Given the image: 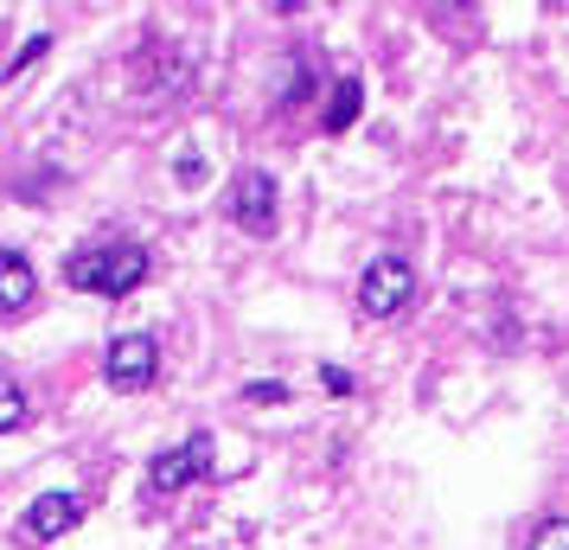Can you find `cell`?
I'll return each mask as SVG.
<instances>
[{
	"label": "cell",
	"mask_w": 569,
	"mask_h": 550,
	"mask_svg": "<svg viewBox=\"0 0 569 550\" xmlns=\"http://www.w3.org/2000/svg\"><path fill=\"white\" fill-rule=\"evenodd\" d=\"M64 282L83 294H103V301H122V294H134L148 282V250L141 243H90V250H71Z\"/></svg>",
	"instance_id": "obj_1"
},
{
	"label": "cell",
	"mask_w": 569,
	"mask_h": 550,
	"mask_svg": "<svg viewBox=\"0 0 569 550\" xmlns=\"http://www.w3.org/2000/svg\"><path fill=\"white\" fill-rule=\"evenodd\" d=\"M410 294H416V269H410L403 257H378V262L359 276V308H365L371 320L403 314V308H410Z\"/></svg>",
	"instance_id": "obj_2"
},
{
	"label": "cell",
	"mask_w": 569,
	"mask_h": 550,
	"mask_svg": "<svg viewBox=\"0 0 569 550\" xmlns=\"http://www.w3.org/2000/svg\"><path fill=\"white\" fill-rule=\"evenodd\" d=\"M160 371V346L154 333H116L109 340V359H103V378L116 391H148Z\"/></svg>",
	"instance_id": "obj_3"
},
{
	"label": "cell",
	"mask_w": 569,
	"mask_h": 550,
	"mask_svg": "<svg viewBox=\"0 0 569 550\" xmlns=\"http://www.w3.org/2000/svg\"><path fill=\"white\" fill-rule=\"evenodd\" d=\"M206 473H211V436H186L180 448L148 461V487L154 493H180V487H199Z\"/></svg>",
	"instance_id": "obj_4"
},
{
	"label": "cell",
	"mask_w": 569,
	"mask_h": 550,
	"mask_svg": "<svg viewBox=\"0 0 569 550\" xmlns=\"http://www.w3.org/2000/svg\"><path fill=\"white\" fill-rule=\"evenodd\" d=\"M231 218H237L250 237H269V231H276V173L250 167V173L237 180V192H231Z\"/></svg>",
	"instance_id": "obj_5"
},
{
	"label": "cell",
	"mask_w": 569,
	"mask_h": 550,
	"mask_svg": "<svg viewBox=\"0 0 569 550\" xmlns=\"http://www.w3.org/2000/svg\"><path fill=\"white\" fill-rule=\"evenodd\" d=\"M83 512H90V499H83V493H39L27 506L20 531H27L32 544H52V538H64V531L83 519Z\"/></svg>",
	"instance_id": "obj_6"
},
{
	"label": "cell",
	"mask_w": 569,
	"mask_h": 550,
	"mask_svg": "<svg viewBox=\"0 0 569 550\" xmlns=\"http://www.w3.org/2000/svg\"><path fill=\"white\" fill-rule=\"evenodd\" d=\"M32 294H39V276L20 250H0V314H27Z\"/></svg>",
	"instance_id": "obj_7"
},
{
	"label": "cell",
	"mask_w": 569,
	"mask_h": 550,
	"mask_svg": "<svg viewBox=\"0 0 569 550\" xmlns=\"http://www.w3.org/2000/svg\"><path fill=\"white\" fill-rule=\"evenodd\" d=\"M359 109H365V83H359V78H339V83H333V103H327V116H320V129H327V134H346L352 122H359Z\"/></svg>",
	"instance_id": "obj_8"
},
{
	"label": "cell",
	"mask_w": 569,
	"mask_h": 550,
	"mask_svg": "<svg viewBox=\"0 0 569 550\" xmlns=\"http://www.w3.org/2000/svg\"><path fill=\"white\" fill-rule=\"evenodd\" d=\"M46 52H52V32H32L27 46L13 52V64L0 71V83H13V78H20V71H27V64H39V58H46Z\"/></svg>",
	"instance_id": "obj_9"
},
{
	"label": "cell",
	"mask_w": 569,
	"mask_h": 550,
	"mask_svg": "<svg viewBox=\"0 0 569 550\" xmlns=\"http://www.w3.org/2000/svg\"><path fill=\"white\" fill-rule=\"evenodd\" d=\"M20 422H27V397H20L13 378H0V436H7V429H20Z\"/></svg>",
	"instance_id": "obj_10"
},
{
	"label": "cell",
	"mask_w": 569,
	"mask_h": 550,
	"mask_svg": "<svg viewBox=\"0 0 569 550\" xmlns=\"http://www.w3.org/2000/svg\"><path fill=\"white\" fill-rule=\"evenodd\" d=\"M525 550H569V519H543Z\"/></svg>",
	"instance_id": "obj_11"
},
{
	"label": "cell",
	"mask_w": 569,
	"mask_h": 550,
	"mask_svg": "<svg viewBox=\"0 0 569 550\" xmlns=\"http://www.w3.org/2000/svg\"><path fill=\"white\" fill-rule=\"evenodd\" d=\"M320 384H327L333 397H352V391H359V384H352V371H339V366H320Z\"/></svg>",
	"instance_id": "obj_12"
},
{
	"label": "cell",
	"mask_w": 569,
	"mask_h": 550,
	"mask_svg": "<svg viewBox=\"0 0 569 550\" xmlns=\"http://www.w3.org/2000/svg\"><path fill=\"white\" fill-rule=\"evenodd\" d=\"M282 397H288V384H269V378H262V384L243 391V403H282Z\"/></svg>",
	"instance_id": "obj_13"
}]
</instances>
